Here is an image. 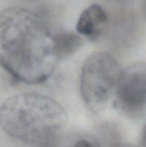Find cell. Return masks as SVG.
<instances>
[{
    "label": "cell",
    "mask_w": 146,
    "mask_h": 147,
    "mask_svg": "<svg viewBox=\"0 0 146 147\" xmlns=\"http://www.w3.org/2000/svg\"><path fill=\"white\" fill-rule=\"evenodd\" d=\"M67 122V113L62 105L38 93L14 95L0 107V126L3 131L31 147H52Z\"/></svg>",
    "instance_id": "2"
},
{
    "label": "cell",
    "mask_w": 146,
    "mask_h": 147,
    "mask_svg": "<svg viewBox=\"0 0 146 147\" xmlns=\"http://www.w3.org/2000/svg\"><path fill=\"white\" fill-rule=\"evenodd\" d=\"M119 109L137 116L146 108V61L136 62L122 70L115 91Z\"/></svg>",
    "instance_id": "4"
},
{
    "label": "cell",
    "mask_w": 146,
    "mask_h": 147,
    "mask_svg": "<svg viewBox=\"0 0 146 147\" xmlns=\"http://www.w3.org/2000/svg\"><path fill=\"white\" fill-rule=\"evenodd\" d=\"M74 147H93L92 145L86 140H80L74 144Z\"/></svg>",
    "instance_id": "7"
},
{
    "label": "cell",
    "mask_w": 146,
    "mask_h": 147,
    "mask_svg": "<svg viewBox=\"0 0 146 147\" xmlns=\"http://www.w3.org/2000/svg\"><path fill=\"white\" fill-rule=\"evenodd\" d=\"M113 147H138L134 146V145H131V144H117L115 146H114Z\"/></svg>",
    "instance_id": "10"
},
{
    "label": "cell",
    "mask_w": 146,
    "mask_h": 147,
    "mask_svg": "<svg viewBox=\"0 0 146 147\" xmlns=\"http://www.w3.org/2000/svg\"><path fill=\"white\" fill-rule=\"evenodd\" d=\"M108 22V14L104 8L94 4L80 14L76 30L78 34L92 41H97L102 34Z\"/></svg>",
    "instance_id": "5"
},
{
    "label": "cell",
    "mask_w": 146,
    "mask_h": 147,
    "mask_svg": "<svg viewBox=\"0 0 146 147\" xmlns=\"http://www.w3.org/2000/svg\"><path fill=\"white\" fill-rule=\"evenodd\" d=\"M141 12L143 19L146 22V0H143L141 4Z\"/></svg>",
    "instance_id": "8"
},
{
    "label": "cell",
    "mask_w": 146,
    "mask_h": 147,
    "mask_svg": "<svg viewBox=\"0 0 146 147\" xmlns=\"http://www.w3.org/2000/svg\"><path fill=\"white\" fill-rule=\"evenodd\" d=\"M83 45L78 33L62 31L54 34V53L57 60H63L77 53Z\"/></svg>",
    "instance_id": "6"
},
{
    "label": "cell",
    "mask_w": 146,
    "mask_h": 147,
    "mask_svg": "<svg viewBox=\"0 0 146 147\" xmlns=\"http://www.w3.org/2000/svg\"><path fill=\"white\" fill-rule=\"evenodd\" d=\"M141 142L145 146H146V123L142 130L141 134Z\"/></svg>",
    "instance_id": "9"
},
{
    "label": "cell",
    "mask_w": 146,
    "mask_h": 147,
    "mask_svg": "<svg viewBox=\"0 0 146 147\" xmlns=\"http://www.w3.org/2000/svg\"><path fill=\"white\" fill-rule=\"evenodd\" d=\"M121 71L115 58L106 52L95 53L86 59L80 74V93L92 111H101L115 95Z\"/></svg>",
    "instance_id": "3"
},
{
    "label": "cell",
    "mask_w": 146,
    "mask_h": 147,
    "mask_svg": "<svg viewBox=\"0 0 146 147\" xmlns=\"http://www.w3.org/2000/svg\"><path fill=\"white\" fill-rule=\"evenodd\" d=\"M58 63L54 34L37 13L19 7L0 12V67L28 85L47 81Z\"/></svg>",
    "instance_id": "1"
}]
</instances>
